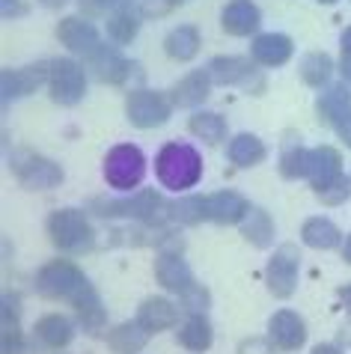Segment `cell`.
<instances>
[{"mask_svg": "<svg viewBox=\"0 0 351 354\" xmlns=\"http://www.w3.org/2000/svg\"><path fill=\"white\" fill-rule=\"evenodd\" d=\"M36 289L45 295V298L54 301H69L77 310V319L86 330H102L107 322L104 304L95 295V289L90 286V280L84 277V271L77 268L75 262H48L42 271L36 274Z\"/></svg>", "mask_w": 351, "mask_h": 354, "instance_id": "6da1fadb", "label": "cell"}, {"mask_svg": "<svg viewBox=\"0 0 351 354\" xmlns=\"http://www.w3.org/2000/svg\"><path fill=\"white\" fill-rule=\"evenodd\" d=\"M155 173L167 191H191L202 176V158L188 143H167L155 158Z\"/></svg>", "mask_w": 351, "mask_h": 354, "instance_id": "7a4b0ae2", "label": "cell"}, {"mask_svg": "<svg viewBox=\"0 0 351 354\" xmlns=\"http://www.w3.org/2000/svg\"><path fill=\"white\" fill-rule=\"evenodd\" d=\"M155 277H158L164 289L182 295V304L191 313H202L209 307V292L193 280L188 262L182 257H176V253H161L158 262H155Z\"/></svg>", "mask_w": 351, "mask_h": 354, "instance_id": "3957f363", "label": "cell"}, {"mask_svg": "<svg viewBox=\"0 0 351 354\" xmlns=\"http://www.w3.org/2000/svg\"><path fill=\"white\" fill-rule=\"evenodd\" d=\"M48 232H51V241L63 253L93 250V226H90V221H86V214L77 212V209L54 212L51 221H48Z\"/></svg>", "mask_w": 351, "mask_h": 354, "instance_id": "277c9868", "label": "cell"}, {"mask_svg": "<svg viewBox=\"0 0 351 354\" xmlns=\"http://www.w3.org/2000/svg\"><path fill=\"white\" fill-rule=\"evenodd\" d=\"M143 173H146V158L137 146L131 143H122V146H113L104 158V179L111 188L116 191H131L143 182Z\"/></svg>", "mask_w": 351, "mask_h": 354, "instance_id": "5b68a950", "label": "cell"}, {"mask_svg": "<svg viewBox=\"0 0 351 354\" xmlns=\"http://www.w3.org/2000/svg\"><path fill=\"white\" fill-rule=\"evenodd\" d=\"M93 209L102 218H134V221H161L164 212H170V203H164L158 191H140L137 196L125 200H95Z\"/></svg>", "mask_w": 351, "mask_h": 354, "instance_id": "8992f818", "label": "cell"}, {"mask_svg": "<svg viewBox=\"0 0 351 354\" xmlns=\"http://www.w3.org/2000/svg\"><path fill=\"white\" fill-rule=\"evenodd\" d=\"M12 170L18 176V182L30 191H48L63 182V170L54 161H48L36 152H24V149L12 155Z\"/></svg>", "mask_w": 351, "mask_h": 354, "instance_id": "52a82bcc", "label": "cell"}, {"mask_svg": "<svg viewBox=\"0 0 351 354\" xmlns=\"http://www.w3.org/2000/svg\"><path fill=\"white\" fill-rule=\"evenodd\" d=\"M48 86L57 104H77L86 90V72L75 60H51L48 63Z\"/></svg>", "mask_w": 351, "mask_h": 354, "instance_id": "ba28073f", "label": "cell"}, {"mask_svg": "<svg viewBox=\"0 0 351 354\" xmlns=\"http://www.w3.org/2000/svg\"><path fill=\"white\" fill-rule=\"evenodd\" d=\"M125 111H129L131 125H137V129H158V125L170 120L173 102H167L161 93L152 90H134L129 102H125Z\"/></svg>", "mask_w": 351, "mask_h": 354, "instance_id": "9c48e42d", "label": "cell"}, {"mask_svg": "<svg viewBox=\"0 0 351 354\" xmlns=\"http://www.w3.org/2000/svg\"><path fill=\"white\" fill-rule=\"evenodd\" d=\"M298 265H301V253H298L295 244H283V248H277V253L271 257L268 271H265L271 295H277V298H289V295L295 292V286H298Z\"/></svg>", "mask_w": 351, "mask_h": 354, "instance_id": "30bf717a", "label": "cell"}, {"mask_svg": "<svg viewBox=\"0 0 351 354\" xmlns=\"http://www.w3.org/2000/svg\"><path fill=\"white\" fill-rule=\"evenodd\" d=\"M268 339L277 351H298L307 342V324L298 313L280 310L268 322Z\"/></svg>", "mask_w": 351, "mask_h": 354, "instance_id": "8fae6325", "label": "cell"}, {"mask_svg": "<svg viewBox=\"0 0 351 354\" xmlns=\"http://www.w3.org/2000/svg\"><path fill=\"white\" fill-rule=\"evenodd\" d=\"M202 212H206V221L214 223H241L250 212V203L236 191H218L202 196Z\"/></svg>", "mask_w": 351, "mask_h": 354, "instance_id": "7c38bea8", "label": "cell"}, {"mask_svg": "<svg viewBox=\"0 0 351 354\" xmlns=\"http://www.w3.org/2000/svg\"><path fill=\"white\" fill-rule=\"evenodd\" d=\"M307 179L313 182L316 194L328 191L330 185H336L339 179H343V158H339V152L330 149V146L310 149V173H307Z\"/></svg>", "mask_w": 351, "mask_h": 354, "instance_id": "4fadbf2b", "label": "cell"}, {"mask_svg": "<svg viewBox=\"0 0 351 354\" xmlns=\"http://www.w3.org/2000/svg\"><path fill=\"white\" fill-rule=\"evenodd\" d=\"M57 39H60L69 51L86 54V57L102 45L99 42V30H95L90 21H84V18H63L60 27H57Z\"/></svg>", "mask_w": 351, "mask_h": 354, "instance_id": "5bb4252c", "label": "cell"}, {"mask_svg": "<svg viewBox=\"0 0 351 354\" xmlns=\"http://www.w3.org/2000/svg\"><path fill=\"white\" fill-rule=\"evenodd\" d=\"M90 72L99 77L102 84H122L125 77L131 75V63L125 60L120 51H113V48L99 45L90 54Z\"/></svg>", "mask_w": 351, "mask_h": 354, "instance_id": "9a60e30c", "label": "cell"}, {"mask_svg": "<svg viewBox=\"0 0 351 354\" xmlns=\"http://www.w3.org/2000/svg\"><path fill=\"white\" fill-rule=\"evenodd\" d=\"M209 75L214 84L220 86H236V84H245V86H253V63L245 60V57H214L209 63Z\"/></svg>", "mask_w": 351, "mask_h": 354, "instance_id": "2e32d148", "label": "cell"}, {"mask_svg": "<svg viewBox=\"0 0 351 354\" xmlns=\"http://www.w3.org/2000/svg\"><path fill=\"white\" fill-rule=\"evenodd\" d=\"M45 77H48V63L27 66V68H18V72L6 68V72H3V98H6V102H12V98L30 95V93H36L39 86L45 84Z\"/></svg>", "mask_w": 351, "mask_h": 354, "instance_id": "e0dca14e", "label": "cell"}, {"mask_svg": "<svg viewBox=\"0 0 351 354\" xmlns=\"http://www.w3.org/2000/svg\"><path fill=\"white\" fill-rule=\"evenodd\" d=\"M292 39L289 36H283V33H262L253 39V45H250V54H253V60L262 63V66H268V68H274V66H283L292 57Z\"/></svg>", "mask_w": 351, "mask_h": 354, "instance_id": "ac0fdd59", "label": "cell"}, {"mask_svg": "<svg viewBox=\"0 0 351 354\" xmlns=\"http://www.w3.org/2000/svg\"><path fill=\"white\" fill-rule=\"evenodd\" d=\"M211 75H209V68H197V72H191V75H184L179 84L173 86V104L176 107H197L206 102V95L211 90Z\"/></svg>", "mask_w": 351, "mask_h": 354, "instance_id": "d6986e66", "label": "cell"}, {"mask_svg": "<svg viewBox=\"0 0 351 354\" xmlns=\"http://www.w3.org/2000/svg\"><path fill=\"white\" fill-rule=\"evenodd\" d=\"M137 322L143 324L149 333L155 330H167L179 322V307L167 298H146L137 310Z\"/></svg>", "mask_w": 351, "mask_h": 354, "instance_id": "ffe728a7", "label": "cell"}, {"mask_svg": "<svg viewBox=\"0 0 351 354\" xmlns=\"http://www.w3.org/2000/svg\"><path fill=\"white\" fill-rule=\"evenodd\" d=\"M259 27V9L253 0H229L223 6V30L232 36H250Z\"/></svg>", "mask_w": 351, "mask_h": 354, "instance_id": "44dd1931", "label": "cell"}, {"mask_svg": "<svg viewBox=\"0 0 351 354\" xmlns=\"http://www.w3.org/2000/svg\"><path fill=\"white\" fill-rule=\"evenodd\" d=\"M146 342H149V330L140 322H125L107 333V346L116 354H137L146 348Z\"/></svg>", "mask_w": 351, "mask_h": 354, "instance_id": "7402d4cb", "label": "cell"}, {"mask_svg": "<svg viewBox=\"0 0 351 354\" xmlns=\"http://www.w3.org/2000/svg\"><path fill=\"white\" fill-rule=\"evenodd\" d=\"M164 51H167V57L182 60V63L193 60L197 51H200V30L197 27H191V24L176 27V30H170V36L164 39Z\"/></svg>", "mask_w": 351, "mask_h": 354, "instance_id": "603a6c76", "label": "cell"}, {"mask_svg": "<svg viewBox=\"0 0 351 354\" xmlns=\"http://www.w3.org/2000/svg\"><path fill=\"white\" fill-rule=\"evenodd\" d=\"M72 322L66 316H45L36 322V339L42 342L45 348H66L72 342Z\"/></svg>", "mask_w": 351, "mask_h": 354, "instance_id": "cb8c5ba5", "label": "cell"}, {"mask_svg": "<svg viewBox=\"0 0 351 354\" xmlns=\"http://www.w3.org/2000/svg\"><path fill=\"white\" fill-rule=\"evenodd\" d=\"M211 324L206 322V316H200V313H193L179 328V346H184L188 351H209L211 348Z\"/></svg>", "mask_w": 351, "mask_h": 354, "instance_id": "d4e9b609", "label": "cell"}, {"mask_svg": "<svg viewBox=\"0 0 351 354\" xmlns=\"http://www.w3.org/2000/svg\"><path fill=\"white\" fill-rule=\"evenodd\" d=\"M301 239H304L307 248H316V250H330L339 244V230L330 221L325 218H313L304 223V230H301Z\"/></svg>", "mask_w": 351, "mask_h": 354, "instance_id": "484cf974", "label": "cell"}, {"mask_svg": "<svg viewBox=\"0 0 351 354\" xmlns=\"http://www.w3.org/2000/svg\"><path fill=\"white\" fill-rule=\"evenodd\" d=\"M265 158V143L253 134H238L229 143V161L236 167H253Z\"/></svg>", "mask_w": 351, "mask_h": 354, "instance_id": "4316f807", "label": "cell"}, {"mask_svg": "<svg viewBox=\"0 0 351 354\" xmlns=\"http://www.w3.org/2000/svg\"><path fill=\"white\" fill-rule=\"evenodd\" d=\"M241 232L245 239L253 241L256 248H268L271 239H274V223H271V214L262 212V209H250L241 221Z\"/></svg>", "mask_w": 351, "mask_h": 354, "instance_id": "83f0119b", "label": "cell"}, {"mask_svg": "<svg viewBox=\"0 0 351 354\" xmlns=\"http://www.w3.org/2000/svg\"><path fill=\"white\" fill-rule=\"evenodd\" d=\"M140 30V18L134 15V9H116L107 21V36L113 39L116 45H129Z\"/></svg>", "mask_w": 351, "mask_h": 354, "instance_id": "f1b7e54d", "label": "cell"}, {"mask_svg": "<svg viewBox=\"0 0 351 354\" xmlns=\"http://www.w3.org/2000/svg\"><path fill=\"white\" fill-rule=\"evenodd\" d=\"M348 107H351V98H348L345 86H330V90L321 93V98H319V116H321V122H330V125H334Z\"/></svg>", "mask_w": 351, "mask_h": 354, "instance_id": "f546056e", "label": "cell"}, {"mask_svg": "<svg viewBox=\"0 0 351 354\" xmlns=\"http://www.w3.org/2000/svg\"><path fill=\"white\" fill-rule=\"evenodd\" d=\"M3 354H30V348L21 339L18 328V313L12 310V298L3 301Z\"/></svg>", "mask_w": 351, "mask_h": 354, "instance_id": "4dcf8cb0", "label": "cell"}, {"mask_svg": "<svg viewBox=\"0 0 351 354\" xmlns=\"http://www.w3.org/2000/svg\"><path fill=\"white\" fill-rule=\"evenodd\" d=\"M330 72H334V63L321 51L307 54L304 60H301V77H304V84H310V86H325Z\"/></svg>", "mask_w": 351, "mask_h": 354, "instance_id": "1f68e13d", "label": "cell"}, {"mask_svg": "<svg viewBox=\"0 0 351 354\" xmlns=\"http://www.w3.org/2000/svg\"><path fill=\"white\" fill-rule=\"evenodd\" d=\"M191 134H197L206 143H220L227 137V122L218 113H193L191 116Z\"/></svg>", "mask_w": 351, "mask_h": 354, "instance_id": "d6a6232c", "label": "cell"}, {"mask_svg": "<svg viewBox=\"0 0 351 354\" xmlns=\"http://www.w3.org/2000/svg\"><path fill=\"white\" fill-rule=\"evenodd\" d=\"M280 173L286 176V179H301V176H307L310 173V149H301V146L286 149L280 158Z\"/></svg>", "mask_w": 351, "mask_h": 354, "instance_id": "836d02e7", "label": "cell"}, {"mask_svg": "<svg viewBox=\"0 0 351 354\" xmlns=\"http://www.w3.org/2000/svg\"><path fill=\"white\" fill-rule=\"evenodd\" d=\"M170 218L179 223H200L206 221V212H202V196H182V200L170 203Z\"/></svg>", "mask_w": 351, "mask_h": 354, "instance_id": "e575fe53", "label": "cell"}, {"mask_svg": "<svg viewBox=\"0 0 351 354\" xmlns=\"http://www.w3.org/2000/svg\"><path fill=\"white\" fill-rule=\"evenodd\" d=\"M137 3H140V0H81L84 12H93V15L107 12V9H131Z\"/></svg>", "mask_w": 351, "mask_h": 354, "instance_id": "d590c367", "label": "cell"}, {"mask_svg": "<svg viewBox=\"0 0 351 354\" xmlns=\"http://www.w3.org/2000/svg\"><path fill=\"white\" fill-rule=\"evenodd\" d=\"M345 196H348V179L343 176V179H339L336 185H330L328 191H321V194H319V200H321V203H328V205H339V203L345 200Z\"/></svg>", "mask_w": 351, "mask_h": 354, "instance_id": "8d00e7d4", "label": "cell"}, {"mask_svg": "<svg viewBox=\"0 0 351 354\" xmlns=\"http://www.w3.org/2000/svg\"><path fill=\"white\" fill-rule=\"evenodd\" d=\"M271 339H245L238 346V354H271Z\"/></svg>", "mask_w": 351, "mask_h": 354, "instance_id": "74e56055", "label": "cell"}, {"mask_svg": "<svg viewBox=\"0 0 351 354\" xmlns=\"http://www.w3.org/2000/svg\"><path fill=\"white\" fill-rule=\"evenodd\" d=\"M334 129H336V134L343 137V140L351 146V107H348V111H345V113H343V116H339V120L334 122Z\"/></svg>", "mask_w": 351, "mask_h": 354, "instance_id": "f35d334b", "label": "cell"}, {"mask_svg": "<svg viewBox=\"0 0 351 354\" xmlns=\"http://www.w3.org/2000/svg\"><path fill=\"white\" fill-rule=\"evenodd\" d=\"M313 354H343V351H339L336 346H325V342H321V346L313 348Z\"/></svg>", "mask_w": 351, "mask_h": 354, "instance_id": "ab89813d", "label": "cell"}, {"mask_svg": "<svg viewBox=\"0 0 351 354\" xmlns=\"http://www.w3.org/2000/svg\"><path fill=\"white\" fill-rule=\"evenodd\" d=\"M343 57H351V27L343 33Z\"/></svg>", "mask_w": 351, "mask_h": 354, "instance_id": "60d3db41", "label": "cell"}, {"mask_svg": "<svg viewBox=\"0 0 351 354\" xmlns=\"http://www.w3.org/2000/svg\"><path fill=\"white\" fill-rule=\"evenodd\" d=\"M343 75H345V81L351 84V57H343Z\"/></svg>", "mask_w": 351, "mask_h": 354, "instance_id": "b9f144b4", "label": "cell"}, {"mask_svg": "<svg viewBox=\"0 0 351 354\" xmlns=\"http://www.w3.org/2000/svg\"><path fill=\"white\" fill-rule=\"evenodd\" d=\"M39 3H45V6H51V9H57V6L69 3V0H39Z\"/></svg>", "mask_w": 351, "mask_h": 354, "instance_id": "7bdbcfd3", "label": "cell"}, {"mask_svg": "<svg viewBox=\"0 0 351 354\" xmlns=\"http://www.w3.org/2000/svg\"><path fill=\"white\" fill-rule=\"evenodd\" d=\"M343 257H345V262H351V235L345 239V248H343Z\"/></svg>", "mask_w": 351, "mask_h": 354, "instance_id": "ee69618b", "label": "cell"}, {"mask_svg": "<svg viewBox=\"0 0 351 354\" xmlns=\"http://www.w3.org/2000/svg\"><path fill=\"white\" fill-rule=\"evenodd\" d=\"M339 295H343V301L348 304V310H351V286H345L343 292H339Z\"/></svg>", "mask_w": 351, "mask_h": 354, "instance_id": "f6af8a7d", "label": "cell"}, {"mask_svg": "<svg viewBox=\"0 0 351 354\" xmlns=\"http://www.w3.org/2000/svg\"><path fill=\"white\" fill-rule=\"evenodd\" d=\"M321 3H334V0H321Z\"/></svg>", "mask_w": 351, "mask_h": 354, "instance_id": "bcb514c9", "label": "cell"}, {"mask_svg": "<svg viewBox=\"0 0 351 354\" xmlns=\"http://www.w3.org/2000/svg\"><path fill=\"white\" fill-rule=\"evenodd\" d=\"M170 3H179V0H170Z\"/></svg>", "mask_w": 351, "mask_h": 354, "instance_id": "7dc6e473", "label": "cell"}]
</instances>
